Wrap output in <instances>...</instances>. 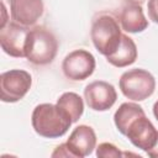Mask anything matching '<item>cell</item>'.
Listing matches in <instances>:
<instances>
[{
    "instance_id": "6da1fadb",
    "label": "cell",
    "mask_w": 158,
    "mask_h": 158,
    "mask_svg": "<svg viewBox=\"0 0 158 158\" xmlns=\"http://www.w3.org/2000/svg\"><path fill=\"white\" fill-rule=\"evenodd\" d=\"M122 35L118 17L112 12L100 11L93 17L90 37L100 54L109 57L115 53L121 44Z\"/></svg>"
},
{
    "instance_id": "7a4b0ae2",
    "label": "cell",
    "mask_w": 158,
    "mask_h": 158,
    "mask_svg": "<svg viewBox=\"0 0 158 158\" xmlns=\"http://www.w3.org/2000/svg\"><path fill=\"white\" fill-rule=\"evenodd\" d=\"M31 123L37 135L44 138H59L64 136L72 126L70 117L53 104L37 105L31 116Z\"/></svg>"
},
{
    "instance_id": "3957f363",
    "label": "cell",
    "mask_w": 158,
    "mask_h": 158,
    "mask_svg": "<svg viewBox=\"0 0 158 158\" xmlns=\"http://www.w3.org/2000/svg\"><path fill=\"white\" fill-rule=\"evenodd\" d=\"M58 51V41L46 26H33L26 43V59L35 65H47L53 62Z\"/></svg>"
},
{
    "instance_id": "277c9868",
    "label": "cell",
    "mask_w": 158,
    "mask_h": 158,
    "mask_svg": "<svg viewBox=\"0 0 158 158\" xmlns=\"http://www.w3.org/2000/svg\"><path fill=\"white\" fill-rule=\"evenodd\" d=\"M121 93L132 101H143L153 95L156 79L146 69L133 68L126 70L118 80Z\"/></svg>"
},
{
    "instance_id": "5b68a950",
    "label": "cell",
    "mask_w": 158,
    "mask_h": 158,
    "mask_svg": "<svg viewBox=\"0 0 158 158\" xmlns=\"http://www.w3.org/2000/svg\"><path fill=\"white\" fill-rule=\"evenodd\" d=\"M32 85L31 74L22 69H11L0 75V99L2 102H17L25 98Z\"/></svg>"
},
{
    "instance_id": "8992f818",
    "label": "cell",
    "mask_w": 158,
    "mask_h": 158,
    "mask_svg": "<svg viewBox=\"0 0 158 158\" xmlns=\"http://www.w3.org/2000/svg\"><path fill=\"white\" fill-rule=\"evenodd\" d=\"M95 67V57L89 51L83 48L69 52L62 62V70L64 77L73 81L88 79L94 73Z\"/></svg>"
},
{
    "instance_id": "52a82bcc",
    "label": "cell",
    "mask_w": 158,
    "mask_h": 158,
    "mask_svg": "<svg viewBox=\"0 0 158 158\" xmlns=\"http://www.w3.org/2000/svg\"><path fill=\"white\" fill-rule=\"evenodd\" d=\"M122 135L126 136L135 147L144 152H148L158 139V131L146 116V112L132 118Z\"/></svg>"
},
{
    "instance_id": "ba28073f",
    "label": "cell",
    "mask_w": 158,
    "mask_h": 158,
    "mask_svg": "<svg viewBox=\"0 0 158 158\" xmlns=\"http://www.w3.org/2000/svg\"><path fill=\"white\" fill-rule=\"evenodd\" d=\"M30 30V27L19 25L14 21L6 22L0 27L1 49L10 57L26 58V43Z\"/></svg>"
},
{
    "instance_id": "9c48e42d",
    "label": "cell",
    "mask_w": 158,
    "mask_h": 158,
    "mask_svg": "<svg viewBox=\"0 0 158 158\" xmlns=\"http://www.w3.org/2000/svg\"><path fill=\"white\" fill-rule=\"evenodd\" d=\"M84 99L89 109L94 111H107L116 102L117 93L112 84L104 80H95L85 86Z\"/></svg>"
},
{
    "instance_id": "30bf717a",
    "label": "cell",
    "mask_w": 158,
    "mask_h": 158,
    "mask_svg": "<svg viewBox=\"0 0 158 158\" xmlns=\"http://www.w3.org/2000/svg\"><path fill=\"white\" fill-rule=\"evenodd\" d=\"M43 0H10L11 20L19 25L31 27L43 15Z\"/></svg>"
},
{
    "instance_id": "8fae6325",
    "label": "cell",
    "mask_w": 158,
    "mask_h": 158,
    "mask_svg": "<svg viewBox=\"0 0 158 158\" xmlns=\"http://www.w3.org/2000/svg\"><path fill=\"white\" fill-rule=\"evenodd\" d=\"M65 143L74 158L88 157L96 148L95 131L88 125H79L72 131Z\"/></svg>"
},
{
    "instance_id": "7c38bea8",
    "label": "cell",
    "mask_w": 158,
    "mask_h": 158,
    "mask_svg": "<svg viewBox=\"0 0 158 158\" xmlns=\"http://www.w3.org/2000/svg\"><path fill=\"white\" fill-rule=\"evenodd\" d=\"M121 28L128 33L143 32L148 27V20L144 16L142 5L135 0H126L118 14Z\"/></svg>"
},
{
    "instance_id": "4fadbf2b",
    "label": "cell",
    "mask_w": 158,
    "mask_h": 158,
    "mask_svg": "<svg viewBox=\"0 0 158 158\" xmlns=\"http://www.w3.org/2000/svg\"><path fill=\"white\" fill-rule=\"evenodd\" d=\"M137 54V46L135 41L123 33L120 47L116 49L115 53L106 57V60L116 68H125L136 62Z\"/></svg>"
},
{
    "instance_id": "5bb4252c",
    "label": "cell",
    "mask_w": 158,
    "mask_h": 158,
    "mask_svg": "<svg viewBox=\"0 0 158 158\" xmlns=\"http://www.w3.org/2000/svg\"><path fill=\"white\" fill-rule=\"evenodd\" d=\"M57 106L60 107L72 120V122H77L83 112H84V102L83 99L80 98L79 94L73 93V91H67L63 93L58 99H57Z\"/></svg>"
},
{
    "instance_id": "9a60e30c",
    "label": "cell",
    "mask_w": 158,
    "mask_h": 158,
    "mask_svg": "<svg viewBox=\"0 0 158 158\" xmlns=\"http://www.w3.org/2000/svg\"><path fill=\"white\" fill-rule=\"evenodd\" d=\"M144 112L142 106H139L136 102H123L118 106V109L114 114V122L118 132L122 135L130 123L132 118H135L137 115Z\"/></svg>"
},
{
    "instance_id": "2e32d148",
    "label": "cell",
    "mask_w": 158,
    "mask_h": 158,
    "mask_svg": "<svg viewBox=\"0 0 158 158\" xmlns=\"http://www.w3.org/2000/svg\"><path fill=\"white\" fill-rule=\"evenodd\" d=\"M95 154L99 158H118V157H123V152H121L115 144L109 143V142L100 143L96 147Z\"/></svg>"
},
{
    "instance_id": "e0dca14e",
    "label": "cell",
    "mask_w": 158,
    "mask_h": 158,
    "mask_svg": "<svg viewBox=\"0 0 158 158\" xmlns=\"http://www.w3.org/2000/svg\"><path fill=\"white\" fill-rule=\"evenodd\" d=\"M148 17L154 23H158V0H148L147 2Z\"/></svg>"
},
{
    "instance_id": "ac0fdd59",
    "label": "cell",
    "mask_w": 158,
    "mask_h": 158,
    "mask_svg": "<svg viewBox=\"0 0 158 158\" xmlns=\"http://www.w3.org/2000/svg\"><path fill=\"white\" fill-rule=\"evenodd\" d=\"M51 157H53V158H56V157H72V158H74L73 157V153L68 148L67 143H62V144L57 146L56 149L52 152Z\"/></svg>"
},
{
    "instance_id": "d6986e66",
    "label": "cell",
    "mask_w": 158,
    "mask_h": 158,
    "mask_svg": "<svg viewBox=\"0 0 158 158\" xmlns=\"http://www.w3.org/2000/svg\"><path fill=\"white\" fill-rule=\"evenodd\" d=\"M146 153H147V156H149V157H152V158H158V139H157L156 144H154L148 152H146Z\"/></svg>"
},
{
    "instance_id": "ffe728a7",
    "label": "cell",
    "mask_w": 158,
    "mask_h": 158,
    "mask_svg": "<svg viewBox=\"0 0 158 158\" xmlns=\"http://www.w3.org/2000/svg\"><path fill=\"white\" fill-rule=\"evenodd\" d=\"M153 115H154V117H156V120L158 121V100L154 102V105H153Z\"/></svg>"
},
{
    "instance_id": "44dd1931",
    "label": "cell",
    "mask_w": 158,
    "mask_h": 158,
    "mask_svg": "<svg viewBox=\"0 0 158 158\" xmlns=\"http://www.w3.org/2000/svg\"><path fill=\"white\" fill-rule=\"evenodd\" d=\"M135 1H138V0H135Z\"/></svg>"
}]
</instances>
